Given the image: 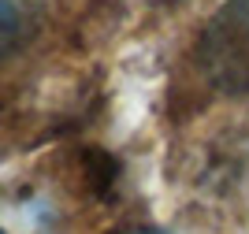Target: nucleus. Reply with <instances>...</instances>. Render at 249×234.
Here are the masks:
<instances>
[{
  "instance_id": "obj_1",
  "label": "nucleus",
  "mask_w": 249,
  "mask_h": 234,
  "mask_svg": "<svg viewBox=\"0 0 249 234\" xmlns=\"http://www.w3.org/2000/svg\"><path fill=\"white\" fill-rule=\"evenodd\" d=\"M197 56L216 90L246 97L249 93V0H227L208 19Z\"/></svg>"
},
{
  "instance_id": "obj_2",
  "label": "nucleus",
  "mask_w": 249,
  "mask_h": 234,
  "mask_svg": "<svg viewBox=\"0 0 249 234\" xmlns=\"http://www.w3.org/2000/svg\"><path fill=\"white\" fill-rule=\"evenodd\" d=\"M142 234H153V231H142Z\"/></svg>"
},
{
  "instance_id": "obj_3",
  "label": "nucleus",
  "mask_w": 249,
  "mask_h": 234,
  "mask_svg": "<svg viewBox=\"0 0 249 234\" xmlns=\"http://www.w3.org/2000/svg\"><path fill=\"white\" fill-rule=\"evenodd\" d=\"M0 234H4V231H0Z\"/></svg>"
}]
</instances>
